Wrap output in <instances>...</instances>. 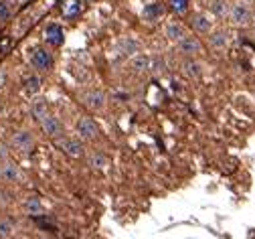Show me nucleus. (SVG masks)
<instances>
[{
	"instance_id": "1",
	"label": "nucleus",
	"mask_w": 255,
	"mask_h": 239,
	"mask_svg": "<svg viewBox=\"0 0 255 239\" xmlns=\"http://www.w3.org/2000/svg\"><path fill=\"white\" fill-rule=\"evenodd\" d=\"M28 61H30V65H33L39 73H47V71H51V67H53V55L45 47L30 49Z\"/></svg>"
},
{
	"instance_id": "2",
	"label": "nucleus",
	"mask_w": 255,
	"mask_h": 239,
	"mask_svg": "<svg viewBox=\"0 0 255 239\" xmlns=\"http://www.w3.org/2000/svg\"><path fill=\"white\" fill-rule=\"evenodd\" d=\"M253 18V12H251V6L247 2H243V0H239V2H235L229 10V20L235 24V26H247Z\"/></svg>"
},
{
	"instance_id": "3",
	"label": "nucleus",
	"mask_w": 255,
	"mask_h": 239,
	"mask_svg": "<svg viewBox=\"0 0 255 239\" xmlns=\"http://www.w3.org/2000/svg\"><path fill=\"white\" fill-rule=\"evenodd\" d=\"M12 148H16L22 154H28L35 148V136L28 130H16L12 134Z\"/></svg>"
},
{
	"instance_id": "4",
	"label": "nucleus",
	"mask_w": 255,
	"mask_h": 239,
	"mask_svg": "<svg viewBox=\"0 0 255 239\" xmlns=\"http://www.w3.org/2000/svg\"><path fill=\"white\" fill-rule=\"evenodd\" d=\"M83 104H85V108L91 110V112H104L106 106H108V97H106V93L100 91V89H91V91H87V93L83 95Z\"/></svg>"
},
{
	"instance_id": "5",
	"label": "nucleus",
	"mask_w": 255,
	"mask_h": 239,
	"mask_svg": "<svg viewBox=\"0 0 255 239\" xmlns=\"http://www.w3.org/2000/svg\"><path fill=\"white\" fill-rule=\"evenodd\" d=\"M75 130H77V134H79L81 140H95V138H98V134H100V126L95 124V120L89 118V116L81 118V120L77 122Z\"/></svg>"
},
{
	"instance_id": "6",
	"label": "nucleus",
	"mask_w": 255,
	"mask_h": 239,
	"mask_svg": "<svg viewBox=\"0 0 255 239\" xmlns=\"http://www.w3.org/2000/svg\"><path fill=\"white\" fill-rule=\"evenodd\" d=\"M59 148L71 158H83L85 156V146L79 138H63V140H59Z\"/></svg>"
},
{
	"instance_id": "7",
	"label": "nucleus",
	"mask_w": 255,
	"mask_h": 239,
	"mask_svg": "<svg viewBox=\"0 0 255 239\" xmlns=\"http://www.w3.org/2000/svg\"><path fill=\"white\" fill-rule=\"evenodd\" d=\"M176 45H178V51L186 57H195L203 51V45H201L199 37H193V35H184Z\"/></svg>"
},
{
	"instance_id": "8",
	"label": "nucleus",
	"mask_w": 255,
	"mask_h": 239,
	"mask_svg": "<svg viewBox=\"0 0 255 239\" xmlns=\"http://www.w3.org/2000/svg\"><path fill=\"white\" fill-rule=\"evenodd\" d=\"M39 124H41L43 132L49 136V138H59V136L63 134V124H61V120H59L57 116H53V114H47Z\"/></svg>"
},
{
	"instance_id": "9",
	"label": "nucleus",
	"mask_w": 255,
	"mask_h": 239,
	"mask_svg": "<svg viewBox=\"0 0 255 239\" xmlns=\"http://www.w3.org/2000/svg\"><path fill=\"white\" fill-rule=\"evenodd\" d=\"M0 179L4 183H18L20 181V168L16 162H10V160H4L0 164Z\"/></svg>"
},
{
	"instance_id": "10",
	"label": "nucleus",
	"mask_w": 255,
	"mask_h": 239,
	"mask_svg": "<svg viewBox=\"0 0 255 239\" xmlns=\"http://www.w3.org/2000/svg\"><path fill=\"white\" fill-rule=\"evenodd\" d=\"M140 49H142V45H140V41L136 39V37H124L120 43H118V51L124 55V57H134V55H138L140 53Z\"/></svg>"
},
{
	"instance_id": "11",
	"label": "nucleus",
	"mask_w": 255,
	"mask_h": 239,
	"mask_svg": "<svg viewBox=\"0 0 255 239\" xmlns=\"http://www.w3.org/2000/svg\"><path fill=\"white\" fill-rule=\"evenodd\" d=\"M209 47L213 51H225L229 47V32H225V30H211L209 32Z\"/></svg>"
},
{
	"instance_id": "12",
	"label": "nucleus",
	"mask_w": 255,
	"mask_h": 239,
	"mask_svg": "<svg viewBox=\"0 0 255 239\" xmlns=\"http://www.w3.org/2000/svg\"><path fill=\"white\" fill-rule=\"evenodd\" d=\"M45 41L51 47H61L63 41H65V32H63V28L59 24H47V28H45Z\"/></svg>"
},
{
	"instance_id": "13",
	"label": "nucleus",
	"mask_w": 255,
	"mask_h": 239,
	"mask_svg": "<svg viewBox=\"0 0 255 239\" xmlns=\"http://www.w3.org/2000/svg\"><path fill=\"white\" fill-rule=\"evenodd\" d=\"M182 73L188 77V79H201L203 77V65L193 59V57H188L184 63H182Z\"/></svg>"
},
{
	"instance_id": "14",
	"label": "nucleus",
	"mask_w": 255,
	"mask_h": 239,
	"mask_svg": "<svg viewBox=\"0 0 255 239\" xmlns=\"http://www.w3.org/2000/svg\"><path fill=\"white\" fill-rule=\"evenodd\" d=\"M162 14H164V6H162V2H156V0L154 2H148L142 8V18L148 20V22H156Z\"/></svg>"
},
{
	"instance_id": "15",
	"label": "nucleus",
	"mask_w": 255,
	"mask_h": 239,
	"mask_svg": "<svg viewBox=\"0 0 255 239\" xmlns=\"http://www.w3.org/2000/svg\"><path fill=\"white\" fill-rule=\"evenodd\" d=\"M22 209L30 217H41L45 213V207H43V203H41L39 197H26L24 203H22Z\"/></svg>"
},
{
	"instance_id": "16",
	"label": "nucleus",
	"mask_w": 255,
	"mask_h": 239,
	"mask_svg": "<svg viewBox=\"0 0 255 239\" xmlns=\"http://www.w3.org/2000/svg\"><path fill=\"white\" fill-rule=\"evenodd\" d=\"M47 114H49V104H47V99L37 97V99L30 101V118H33L35 122H41Z\"/></svg>"
},
{
	"instance_id": "17",
	"label": "nucleus",
	"mask_w": 255,
	"mask_h": 239,
	"mask_svg": "<svg viewBox=\"0 0 255 239\" xmlns=\"http://www.w3.org/2000/svg\"><path fill=\"white\" fill-rule=\"evenodd\" d=\"M164 35H166V39H168L170 43H178V41H180L184 35H188V32H186L184 24H180V22L172 20V22H168V24H166V28H164Z\"/></svg>"
},
{
	"instance_id": "18",
	"label": "nucleus",
	"mask_w": 255,
	"mask_h": 239,
	"mask_svg": "<svg viewBox=\"0 0 255 239\" xmlns=\"http://www.w3.org/2000/svg\"><path fill=\"white\" fill-rule=\"evenodd\" d=\"M150 61L152 57L150 55H144V53H138L130 59V67L134 69V73H148L150 71Z\"/></svg>"
},
{
	"instance_id": "19",
	"label": "nucleus",
	"mask_w": 255,
	"mask_h": 239,
	"mask_svg": "<svg viewBox=\"0 0 255 239\" xmlns=\"http://www.w3.org/2000/svg\"><path fill=\"white\" fill-rule=\"evenodd\" d=\"M87 164H89L93 170H106V168L110 166V160H108V156H106L104 152L93 150V152H89V156H87Z\"/></svg>"
},
{
	"instance_id": "20",
	"label": "nucleus",
	"mask_w": 255,
	"mask_h": 239,
	"mask_svg": "<svg viewBox=\"0 0 255 239\" xmlns=\"http://www.w3.org/2000/svg\"><path fill=\"white\" fill-rule=\"evenodd\" d=\"M193 28L197 32H201V35H209V32L213 30V20L209 18V14H195L193 16Z\"/></svg>"
},
{
	"instance_id": "21",
	"label": "nucleus",
	"mask_w": 255,
	"mask_h": 239,
	"mask_svg": "<svg viewBox=\"0 0 255 239\" xmlns=\"http://www.w3.org/2000/svg\"><path fill=\"white\" fill-rule=\"evenodd\" d=\"M41 85H43V81H41L39 75H28V77L24 79V91H26L28 95H37V93L41 91Z\"/></svg>"
},
{
	"instance_id": "22",
	"label": "nucleus",
	"mask_w": 255,
	"mask_h": 239,
	"mask_svg": "<svg viewBox=\"0 0 255 239\" xmlns=\"http://www.w3.org/2000/svg\"><path fill=\"white\" fill-rule=\"evenodd\" d=\"M211 10H213V14H215V16H219V18L229 16V10H231L229 0H213Z\"/></svg>"
},
{
	"instance_id": "23",
	"label": "nucleus",
	"mask_w": 255,
	"mask_h": 239,
	"mask_svg": "<svg viewBox=\"0 0 255 239\" xmlns=\"http://www.w3.org/2000/svg\"><path fill=\"white\" fill-rule=\"evenodd\" d=\"M79 12H81V2L79 0H67V2L63 4V16L69 18V20L75 18Z\"/></svg>"
},
{
	"instance_id": "24",
	"label": "nucleus",
	"mask_w": 255,
	"mask_h": 239,
	"mask_svg": "<svg viewBox=\"0 0 255 239\" xmlns=\"http://www.w3.org/2000/svg\"><path fill=\"white\" fill-rule=\"evenodd\" d=\"M14 231H16V227H14V223L8 217H0V237L10 239L14 235Z\"/></svg>"
},
{
	"instance_id": "25",
	"label": "nucleus",
	"mask_w": 255,
	"mask_h": 239,
	"mask_svg": "<svg viewBox=\"0 0 255 239\" xmlns=\"http://www.w3.org/2000/svg\"><path fill=\"white\" fill-rule=\"evenodd\" d=\"M12 16V6L8 0H0V22H6Z\"/></svg>"
},
{
	"instance_id": "26",
	"label": "nucleus",
	"mask_w": 255,
	"mask_h": 239,
	"mask_svg": "<svg viewBox=\"0 0 255 239\" xmlns=\"http://www.w3.org/2000/svg\"><path fill=\"white\" fill-rule=\"evenodd\" d=\"M164 61L160 59V57H152V61H150V71L154 73V75H162L164 73Z\"/></svg>"
},
{
	"instance_id": "27",
	"label": "nucleus",
	"mask_w": 255,
	"mask_h": 239,
	"mask_svg": "<svg viewBox=\"0 0 255 239\" xmlns=\"http://www.w3.org/2000/svg\"><path fill=\"white\" fill-rule=\"evenodd\" d=\"M170 8L176 14H184L188 10V0H170Z\"/></svg>"
},
{
	"instance_id": "28",
	"label": "nucleus",
	"mask_w": 255,
	"mask_h": 239,
	"mask_svg": "<svg viewBox=\"0 0 255 239\" xmlns=\"http://www.w3.org/2000/svg\"><path fill=\"white\" fill-rule=\"evenodd\" d=\"M6 83V75H4V71H0V87H2Z\"/></svg>"
},
{
	"instance_id": "29",
	"label": "nucleus",
	"mask_w": 255,
	"mask_h": 239,
	"mask_svg": "<svg viewBox=\"0 0 255 239\" xmlns=\"http://www.w3.org/2000/svg\"><path fill=\"white\" fill-rule=\"evenodd\" d=\"M0 239H2V237H0Z\"/></svg>"
}]
</instances>
